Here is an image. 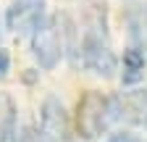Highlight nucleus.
Here are the masks:
<instances>
[{
	"label": "nucleus",
	"mask_w": 147,
	"mask_h": 142,
	"mask_svg": "<svg viewBox=\"0 0 147 142\" xmlns=\"http://www.w3.org/2000/svg\"><path fill=\"white\" fill-rule=\"evenodd\" d=\"M84 68H89L97 76H113L116 71V55L108 40V26H105V5L95 3L89 5L87 19H84V32H82V42H79V58Z\"/></svg>",
	"instance_id": "f257e3e1"
},
{
	"label": "nucleus",
	"mask_w": 147,
	"mask_h": 142,
	"mask_svg": "<svg viewBox=\"0 0 147 142\" xmlns=\"http://www.w3.org/2000/svg\"><path fill=\"white\" fill-rule=\"evenodd\" d=\"M66 53V16L50 13L42 16L32 29V55L45 71L55 68Z\"/></svg>",
	"instance_id": "f03ea898"
},
{
	"label": "nucleus",
	"mask_w": 147,
	"mask_h": 142,
	"mask_svg": "<svg viewBox=\"0 0 147 142\" xmlns=\"http://www.w3.org/2000/svg\"><path fill=\"white\" fill-rule=\"evenodd\" d=\"M113 124H118L113 97H108L97 90H89L79 100V105H76V132L84 139H97Z\"/></svg>",
	"instance_id": "7ed1b4c3"
},
{
	"label": "nucleus",
	"mask_w": 147,
	"mask_h": 142,
	"mask_svg": "<svg viewBox=\"0 0 147 142\" xmlns=\"http://www.w3.org/2000/svg\"><path fill=\"white\" fill-rule=\"evenodd\" d=\"M40 134L45 142H71V121L58 97H47L40 111Z\"/></svg>",
	"instance_id": "20e7f679"
},
{
	"label": "nucleus",
	"mask_w": 147,
	"mask_h": 142,
	"mask_svg": "<svg viewBox=\"0 0 147 142\" xmlns=\"http://www.w3.org/2000/svg\"><path fill=\"white\" fill-rule=\"evenodd\" d=\"M45 16V0H11L5 11V26L13 34H29Z\"/></svg>",
	"instance_id": "39448f33"
},
{
	"label": "nucleus",
	"mask_w": 147,
	"mask_h": 142,
	"mask_svg": "<svg viewBox=\"0 0 147 142\" xmlns=\"http://www.w3.org/2000/svg\"><path fill=\"white\" fill-rule=\"evenodd\" d=\"M116 103V116L118 124H139V126H147V87L137 92H123V95H113Z\"/></svg>",
	"instance_id": "423d86ee"
},
{
	"label": "nucleus",
	"mask_w": 147,
	"mask_h": 142,
	"mask_svg": "<svg viewBox=\"0 0 147 142\" xmlns=\"http://www.w3.org/2000/svg\"><path fill=\"white\" fill-rule=\"evenodd\" d=\"M144 66H147V55L134 47V45H129L123 50V61H121V82L123 87H134L144 79Z\"/></svg>",
	"instance_id": "0eeeda50"
},
{
	"label": "nucleus",
	"mask_w": 147,
	"mask_h": 142,
	"mask_svg": "<svg viewBox=\"0 0 147 142\" xmlns=\"http://www.w3.org/2000/svg\"><path fill=\"white\" fill-rule=\"evenodd\" d=\"M126 24H129V45L139 47L144 55H147V11L144 8L129 11Z\"/></svg>",
	"instance_id": "6e6552de"
},
{
	"label": "nucleus",
	"mask_w": 147,
	"mask_h": 142,
	"mask_svg": "<svg viewBox=\"0 0 147 142\" xmlns=\"http://www.w3.org/2000/svg\"><path fill=\"white\" fill-rule=\"evenodd\" d=\"M18 132H16V105L11 100V95L0 92V142H16Z\"/></svg>",
	"instance_id": "1a4fd4ad"
},
{
	"label": "nucleus",
	"mask_w": 147,
	"mask_h": 142,
	"mask_svg": "<svg viewBox=\"0 0 147 142\" xmlns=\"http://www.w3.org/2000/svg\"><path fill=\"white\" fill-rule=\"evenodd\" d=\"M16 142H45V139H42L40 129H34V126H24V129H21V134H18V139H16Z\"/></svg>",
	"instance_id": "9d476101"
},
{
	"label": "nucleus",
	"mask_w": 147,
	"mask_h": 142,
	"mask_svg": "<svg viewBox=\"0 0 147 142\" xmlns=\"http://www.w3.org/2000/svg\"><path fill=\"white\" fill-rule=\"evenodd\" d=\"M108 142H147V139L139 134H131V132H118V134H110Z\"/></svg>",
	"instance_id": "9b49d317"
},
{
	"label": "nucleus",
	"mask_w": 147,
	"mask_h": 142,
	"mask_svg": "<svg viewBox=\"0 0 147 142\" xmlns=\"http://www.w3.org/2000/svg\"><path fill=\"white\" fill-rule=\"evenodd\" d=\"M8 68H11V55H8V50L0 47V79L8 74Z\"/></svg>",
	"instance_id": "f8f14e48"
},
{
	"label": "nucleus",
	"mask_w": 147,
	"mask_h": 142,
	"mask_svg": "<svg viewBox=\"0 0 147 142\" xmlns=\"http://www.w3.org/2000/svg\"><path fill=\"white\" fill-rule=\"evenodd\" d=\"M0 34H3V24H0Z\"/></svg>",
	"instance_id": "ddd939ff"
}]
</instances>
